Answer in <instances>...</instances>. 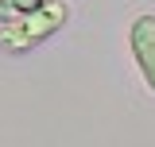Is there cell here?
Returning <instances> with one entry per match:
<instances>
[{"instance_id":"1","label":"cell","mask_w":155,"mask_h":147,"mask_svg":"<svg viewBox=\"0 0 155 147\" xmlns=\"http://www.w3.org/2000/svg\"><path fill=\"white\" fill-rule=\"evenodd\" d=\"M66 23H70V8L62 0H54V4H47V8H39L23 19L4 23L0 27V51L4 54H27V51L43 47L47 39H54Z\"/></svg>"},{"instance_id":"2","label":"cell","mask_w":155,"mask_h":147,"mask_svg":"<svg viewBox=\"0 0 155 147\" xmlns=\"http://www.w3.org/2000/svg\"><path fill=\"white\" fill-rule=\"evenodd\" d=\"M128 47H132V58H136V66H140V74H143V85L155 93V16L151 12H143V16L132 19Z\"/></svg>"},{"instance_id":"3","label":"cell","mask_w":155,"mask_h":147,"mask_svg":"<svg viewBox=\"0 0 155 147\" xmlns=\"http://www.w3.org/2000/svg\"><path fill=\"white\" fill-rule=\"evenodd\" d=\"M47 4H54V0H0V23L23 19L31 12H39V8H47Z\"/></svg>"}]
</instances>
